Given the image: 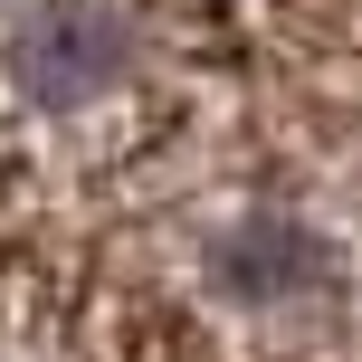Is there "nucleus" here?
Returning a JSON list of instances; mask_svg holds the SVG:
<instances>
[{"label":"nucleus","instance_id":"1","mask_svg":"<svg viewBox=\"0 0 362 362\" xmlns=\"http://www.w3.org/2000/svg\"><path fill=\"white\" fill-rule=\"evenodd\" d=\"M115 67H124V38H115V19H95L86 0H57V10H38L29 29H19V76H29L48 105L95 95Z\"/></svg>","mask_w":362,"mask_h":362}]
</instances>
